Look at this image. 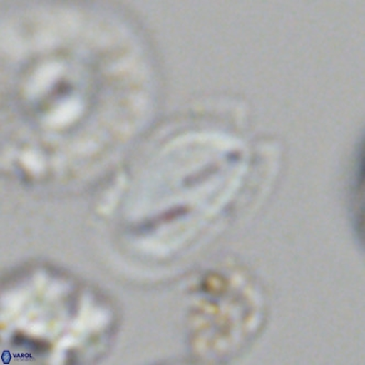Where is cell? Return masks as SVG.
I'll return each instance as SVG.
<instances>
[{"label": "cell", "instance_id": "cell-1", "mask_svg": "<svg viewBox=\"0 0 365 365\" xmlns=\"http://www.w3.org/2000/svg\"><path fill=\"white\" fill-rule=\"evenodd\" d=\"M354 195H356V228L358 236L364 237V140H362L360 151L358 155V164H356V185H354Z\"/></svg>", "mask_w": 365, "mask_h": 365}]
</instances>
